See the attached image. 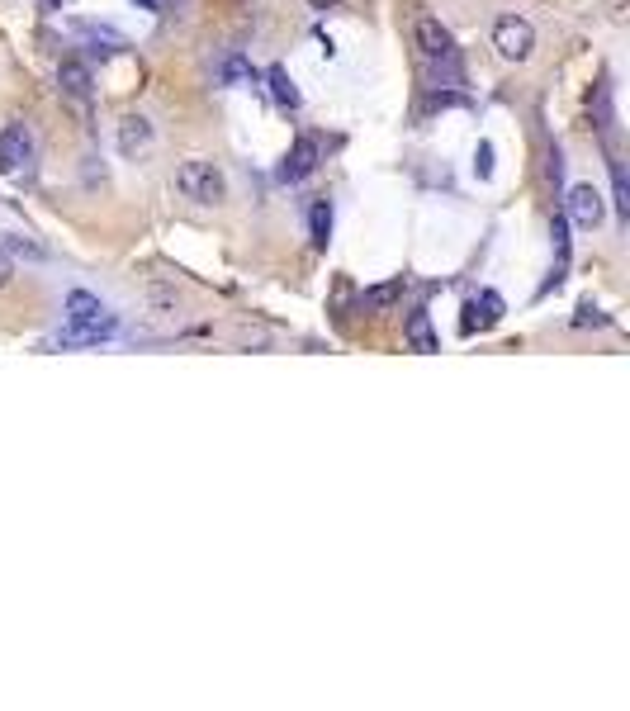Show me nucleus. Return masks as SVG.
Instances as JSON below:
<instances>
[{"label":"nucleus","instance_id":"obj_1","mask_svg":"<svg viewBox=\"0 0 630 711\" xmlns=\"http://www.w3.org/2000/svg\"><path fill=\"white\" fill-rule=\"evenodd\" d=\"M176 190L195 204H223L228 200V181L214 162H180L176 166Z\"/></svg>","mask_w":630,"mask_h":711},{"label":"nucleus","instance_id":"obj_2","mask_svg":"<svg viewBox=\"0 0 630 711\" xmlns=\"http://www.w3.org/2000/svg\"><path fill=\"white\" fill-rule=\"evenodd\" d=\"M493 48H498V57H507V62H526V57L536 53V29H531V19L503 15L493 24Z\"/></svg>","mask_w":630,"mask_h":711},{"label":"nucleus","instance_id":"obj_3","mask_svg":"<svg viewBox=\"0 0 630 711\" xmlns=\"http://www.w3.org/2000/svg\"><path fill=\"white\" fill-rule=\"evenodd\" d=\"M564 204H569V214H564V219L574 223V228H583V233H593L597 223H602V214H607V204H602V190H597V185H574Z\"/></svg>","mask_w":630,"mask_h":711},{"label":"nucleus","instance_id":"obj_4","mask_svg":"<svg viewBox=\"0 0 630 711\" xmlns=\"http://www.w3.org/2000/svg\"><path fill=\"white\" fill-rule=\"evenodd\" d=\"M34 157V138H29V128L24 124H10L0 133V176H19L24 166Z\"/></svg>","mask_w":630,"mask_h":711},{"label":"nucleus","instance_id":"obj_5","mask_svg":"<svg viewBox=\"0 0 630 711\" xmlns=\"http://www.w3.org/2000/svg\"><path fill=\"white\" fill-rule=\"evenodd\" d=\"M417 48H422V57H432V62H450L455 57V38H450V29L441 19L422 15L417 19Z\"/></svg>","mask_w":630,"mask_h":711},{"label":"nucleus","instance_id":"obj_6","mask_svg":"<svg viewBox=\"0 0 630 711\" xmlns=\"http://www.w3.org/2000/svg\"><path fill=\"white\" fill-rule=\"evenodd\" d=\"M152 138H157V133H152V124H147L143 114H124V119H119V152H124L128 162L147 157V152H152Z\"/></svg>","mask_w":630,"mask_h":711},{"label":"nucleus","instance_id":"obj_7","mask_svg":"<svg viewBox=\"0 0 630 711\" xmlns=\"http://www.w3.org/2000/svg\"><path fill=\"white\" fill-rule=\"evenodd\" d=\"M318 157H323L318 138H299V143L289 147L285 166H280V181L294 185V181H304V176H313V171H318Z\"/></svg>","mask_w":630,"mask_h":711},{"label":"nucleus","instance_id":"obj_8","mask_svg":"<svg viewBox=\"0 0 630 711\" xmlns=\"http://www.w3.org/2000/svg\"><path fill=\"white\" fill-rule=\"evenodd\" d=\"M57 91L67 95L72 105H81V110H86L90 95H95V81H90L86 62H62V67H57Z\"/></svg>","mask_w":630,"mask_h":711},{"label":"nucleus","instance_id":"obj_9","mask_svg":"<svg viewBox=\"0 0 630 711\" xmlns=\"http://www.w3.org/2000/svg\"><path fill=\"white\" fill-rule=\"evenodd\" d=\"M498 318H503V299H498L493 290H484L479 299H469V304H465V318H460V328H465V332H484V328H493Z\"/></svg>","mask_w":630,"mask_h":711},{"label":"nucleus","instance_id":"obj_10","mask_svg":"<svg viewBox=\"0 0 630 711\" xmlns=\"http://www.w3.org/2000/svg\"><path fill=\"white\" fill-rule=\"evenodd\" d=\"M408 342H413V351H422V356L441 351V342H436V332H432V313H427V309L408 313Z\"/></svg>","mask_w":630,"mask_h":711},{"label":"nucleus","instance_id":"obj_11","mask_svg":"<svg viewBox=\"0 0 630 711\" xmlns=\"http://www.w3.org/2000/svg\"><path fill=\"white\" fill-rule=\"evenodd\" d=\"M67 318L72 323H95V318H105V309H100V299L86 290H72L67 294Z\"/></svg>","mask_w":630,"mask_h":711},{"label":"nucleus","instance_id":"obj_12","mask_svg":"<svg viewBox=\"0 0 630 711\" xmlns=\"http://www.w3.org/2000/svg\"><path fill=\"white\" fill-rule=\"evenodd\" d=\"M266 81H270V95H275L280 110H299V91H294V81H289L285 67H270Z\"/></svg>","mask_w":630,"mask_h":711},{"label":"nucleus","instance_id":"obj_13","mask_svg":"<svg viewBox=\"0 0 630 711\" xmlns=\"http://www.w3.org/2000/svg\"><path fill=\"white\" fill-rule=\"evenodd\" d=\"M612 190H616V214L630 219V185H626V166L612 157Z\"/></svg>","mask_w":630,"mask_h":711},{"label":"nucleus","instance_id":"obj_14","mask_svg":"<svg viewBox=\"0 0 630 711\" xmlns=\"http://www.w3.org/2000/svg\"><path fill=\"white\" fill-rule=\"evenodd\" d=\"M327 237H332V204L318 200V204H313V242H318V247H327Z\"/></svg>","mask_w":630,"mask_h":711},{"label":"nucleus","instance_id":"obj_15","mask_svg":"<svg viewBox=\"0 0 630 711\" xmlns=\"http://www.w3.org/2000/svg\"><path fill=\"white\" fill-rule=\"evenodd\" d=\"M398 290H403V280H394V285H379V290H370L365 299H360V309H379V304H394Z\"/></svg>","mask_w":630,"mask_h":711},{"label":"nucleus","instance_id":"obj_16","mask_svg":"<svg viewBox=\"0 0 630 711\" xmlns=\"http://www.w3.org/2000/svg\"><path fill=\"white\" fill-rule=\"evenodd\" d=\"M474 176H479V181H488V176H493V143L474 147Z\"/></svg>","mask_w":630,"mask_h":711},{"label":"nucleus","instance_id":"obj_17","mask_svg":"<svg viewBox=\"0 0 630 711\" xmlns=\"http://www.w3.org/2000/svg\"><path fill=\"white\" fill-rule=\"evenodd\" d=\"M578 328H588V323H597V328H602V323H607V318H602V313L593 309V304H578V318H574Z\"/></svg>","mask_w":630,"mask_h":711},{"label":"nucleus","instance_id":"obj_18","mask_svg":"<svg viewBox=\"0 0 630 711\" xmlns=\"http://www.w3.org/2000/svg\"><path fill=\"white\" fill-rule=\"evenodd\" d=\"M10 280H15V261H10V252H5V247H0V290H5Z\"/></svg>","mask_w":630,"mask_h":711},{"label":"nucleus","instance_id":"obj_19","mask_svg":"<svg viewBox=\"0 0 630 711\" xmlns=\"http://www.w3.org/2000/svg\"><path fill=\"white\" fill-rule=\"evenodd\" d=\"M223 76H228V81H242V76H247V67H242V62H228V67H223Z\"/></svg>","mask_w":630,"mask_h":711},{"label":"nucleus","instance_id":"obj_20","mask_svg":"<svg viewBox=\"0 0 630 711\" xmlns=\"http://www.w3.org/2000/svg\"><path fill=\"white\" fill-rule=\"evenodd\" d=\"M308 5H313V10H327V5H337V0H308Z\"/></svg>","mask_w":630,"mask_h":711},{"label":"nucleus","instance_id":"obj_21","mask_svg":"<svg viewBox=\"0 0 630 711\" xmlns=\"http://www.w3.org/2000/svg\"><path fill=\"white\" fill-rule=\"evenodd\" d=\"M138 5H147V10H162V0H138Z\"/></svg>","mask_w":630,"mask_h":711}]
</instances>
